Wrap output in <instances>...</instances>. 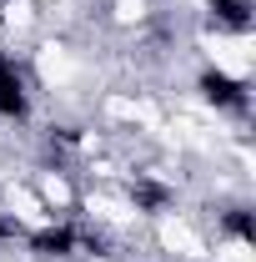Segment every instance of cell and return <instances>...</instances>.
Listing matches in <instances>:
<instances>
[{
    "mask_svg": "<svg viewBox=\"0 0 256 262\" xmlns=\"http://www.w3.org/2000/svg\"><path fill=\"white\" fill-rule=\"evenodd\" d=\"M196 86H201V101H206V106H216V111H236V116H246V106H251L246 81H236V76L221 71V66H206Z\"/></svg>",
    "mask_w": 256,
    "mask_h": 262,
    "instance_id": "6da1fadb",
    "label": "cell"
}]
</instances>
